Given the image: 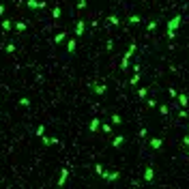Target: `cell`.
<instances>
[{"label": "cell", "mask_w": 189, "mask_h": 189, "mask_svg": "<svg viewBox=\"0 0 189 189\" xmlns=\"http://www.w3.org/2000/svg\"><path fill=\"white\" fill-rule=\"evenodd\" d=\"M178 22H181V17H178V15H176V17H174V20H172V22L168 24V28H170V37H174V28L178 26Z\"/></svg>", "instance_id": "6da1fadb"}, {"label": "cell", "mask_w": 189, "mask_h": 189, "mask_svg": "<svg viewBox=\"0 0 189 189\" xmlns=\"http://www.w3.org/2000/svg\"><path fill=\"white\" fill-rule=\"evenodd\" d=\"M150 146H153V148H159V146H161V140H153Z\"/></svg>", "instance_id": "3957f363"}, {"label": "cell", "mask_w": 189, "mask_h": 189, "mask_svg": "<svg viewBox=\"0 0 189 189\" xmlns=\"http://www.w3.org/2000/svg\"><path fill=\"white\" fill-rule=\"evenodd\" d=\"M144 178H146V181H153V170H150V168L146 170V174H144Z\"/></svg>", "instance_id": "7a4b0ae2"}]
</instances>
